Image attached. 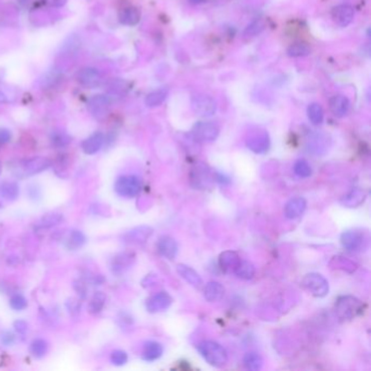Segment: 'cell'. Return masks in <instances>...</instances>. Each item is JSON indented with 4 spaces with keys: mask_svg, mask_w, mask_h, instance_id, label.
Here are the masks:
<instances>
[{
    "mask_svg": "<svg viewBox=\"0 0 371 371\" xmlns=\"http://www.w3.org/2000/svg\"><path fill=\"white\" fill-rule=\"evenodd\" d=\"M141 20V14L137 9L135 8H124L119 12V21L124 25L134 26Z\"/></svg>",
    "mask_w": 371,
    "mask_h": 371,
    "instance_id": "83f0119b",
    "label": "cell"
},
{
    "mask_svg": "<svg viewBox=\"0 0 371 371\" xmlns=\"http://www.w3.org/2000/svg\"><path fill=\"white\" fill-rule=\"evenodd\" d=\"M332 19L338 25L346 27L354 19V10L346 4H341L332 10Z\"/></svg>",
    "mask_w": 371,
    "mask_h": 371,
    "instance_id": "2e32d148",
    "label": "cell"
},
{
    "mask_svg": "<svg viewBox=\"0 0 371 371\" xmlns=\"http://www.w3.org/2000/svg\"><path fill=\"white\" fill-rule=\"evenodd\" d=\"M115 190L117 194L132 198L141 193L142 190V181L136 176H123L118 178L115 183Z\"/></svg>",
    "mask_w": 371,
    "mask_h": 371,
    "instance_id": "5b68a950",
    "label": "cell"
},
{
    "mask_svg": "<svg viewBox=\"0 0 371 371\" xmlns=\"http://www.w3.org/2000/svg\"><path fill=\"white\" fill-rule=\"evenodd\" d=\"M158 253L167 258L168 260H173L178 254V243L173 237L169 235H164L159 238L157 243Z\"/></svg>",
    "mask_w": 371,
    "mask_h": 371,
    "instance_id": "5bb4252c",
    "label": "cell"
},
{
    "mask_svg": "<svg viewBox=\"0 0 371 371\" xmlns=\"http://www.w3.org/2000/svg\"><path fill=\"white\" fill-rule=\"evenodd\" d=\"M110 361L115 366H123L128 362V354L124 351H113L110 355Z\"/></svg>",
    "mask_w": 371,
    "mask_h": 371,
    "instance_id": "b9f144b4",
    "label": "cell"
},
{
    "mask_svg": "<svg viewBox=\"0 0 371 371\" xmlns=\"http://www.w3.org/2000/svg\"><path fill=\"white\" fill-rule=\"evenodd\" d=\"M199 354L211 366L221 368L227 363V353L220 344L212 341H205L197 346Z\"/></svg>",
    "mask_w": 371,
    "mask_h": 371,
    "instance_id": "6da1fadb",
    "label": "cell"
},
{
    "mask_svg": "<svg viewBox=\"0 0 371 371\" xmlns=\"http://www.w3.org/2000/svg\"><path fill=\"white\" fill-rule=\"evenodd\" d=\"M191 110L196 116L211 117L217 111V101L206 94H196L190 100Z\"/></svg>",
    "mask_w": 371,
    "mask_h": 371,
    "instance_id": "8992f818",
    "label": "cell"
},
{
    "mask_svg": "<svg viewBox=\"0 0 371 371\" xmlns=\"http://www.w3.org/2000/svg\"><path fill=\"white\" fill-rule=\"evenodd\" d=\"M105 136L101 132H95L94 134L88 136L85 141L82 143V149L86 155H94L98 153L104 145Z\"/></svg>",
    "mask_w": 371,
    "mask_h": 371,
    "instance_id": "ffe728a7",
    "label": "cell"
},
{
    "mask_svg": "<svg viewBox=\"0 0 371 371\" xmlns=\"http://www.w3.org/2000/svg\"><path fill=\"white\" fill-rule=\"evenodd\" d=\"M307 202L303 197H295L286 202L284 207V214L289 219H296L302 215L306 209Z\"/></svg>",
    "mask_w": 371,
    "mask_h": 371,
    "instance_id": "d6986e66",
    "label": "cell"
},
{
    "mask_svg": "<svg viewBox=\"0 0 371 371\" xmlns=\"http://www.w3.org/2000/svg\"><path fill=\"white\" fill-rule=\"evenodd\" d=\"M366 193L361 188H354L349 191L341 200L342 205L347 208H356L363 205L364 201L366 200Z\"/></svg>",
    "mask_w": 371,
    "mask_h": 371,
    "instance_id": "603a6c76",
    "label": "cell"
},
{
    "mask_svg": "<svg viewBox=\"0 0 371 371\" xmlns=\"http://www.w3.org/2000/svg\"><path fill=\"white\" fill-rule=\"evenodd\" d=\"M341 244L350 251H362L368 248L369 236L366 232L350 230L341 235Z\"/></svg>",
    "mask_w": 371,
    "mask_h": 371,
    "instance_id": "277c9868",
    "label": "cell"
},
{
    "mask_svg": "<svg viewBox=\"0 0 371 371\" xmlns=\"http://www.w3.org/2000/svg\"><path fill=\"white\" fill-rule=\"evenodd\" d=\"M239 261L241 258L233 250H225L219 256V266L225 272H234Z\"/></svg>",
    "mask_w": 371,
    "mask_h": 371,
    "instance_id": "44dd1931",
    "label": "cell"
},
{
    "mask_svg": "<svg viewBox=\"0 0 371 371\" xmlns=\"http://www.w3.org/2000/svg\"><path fill=\"white\" fill-rule=\"evenodd\" d=\"M13 327L15 329V331L19 333V334H25L27 332V329H28V326L27 323L25 321L23 320H17L13 323Z\"/></svg>",
    "mask_w": 371,
    "mask_h": 371,
    "instance_id": "ee69618b",
    "label": "cell"
},
{
    "mask_svg": "<svg viewBox=\"0 0 371 371\" xmlns=\"http://www.w3.org/2000/svg\"><path fill=\"white\" fill-rule=\"evenodd\" d=\"M172 304V297L167 292H159L146 301V309L155 314L169 308Z\"/></svg>",
    "mask_w": 371,
    "mask_h": 371,
    "instance_id": "7c38bea8",
    "label": "cell"
},
{
    "mask_svg": "<svg viewBox=\"0 0 371 371\" xmlns=\"http://www.w3.org/2000/svg\"><path fill=\"white\" fill-rule=\"evenodd\" d=\"M106 304V295L103 292H96L88 304V311L92 315H98L104 309Z\"/></svg>",
    "mask_w": 371,
    "mask_h": 371,
    "instance_id": "d6a6232c",
    "label": "cell"
},
{
    "mask_svg": "<svg viewBox=\"0 0 371 371\" xmlns=\"http://www.w3.org/2000/svg\"><path fill=\"white\" fill-rule=\"evenodd\" d=\"M135 254L132 251H123L116 255L110 261V269L113 274L121 275L132 268L135 262Z\"/></svg>",
    "mask_w": 371,
    "mask_h": 371,
    "instance_id": "30bf717a",
    "label": "cell"
},
{
    "mask_svg": "<svg viewBox=\"0 0 371 371\" xmlns=\"http://www.w3.org/2000/svg\"><path fill=\"white\" fill-rule=\"evenodd\" d=\"M71 142L70 136L62 131H56L51 134V144L57 148L67 147Z\"/></svg>",
    "mask_w": 371,
    "mask_h": 371,
    "instance_id": "f35d334b",
    "label": "cell"
},
{
    "mask_svg": "<svg viewBox=\"0 0 371 371\" xmlns=\"http://www.w3.org/2000/svg\"><path fill=\"white\" fill-rule=\"evenodd\" d=\"M243 364L246 369L257 371L262 368L263 359L259 354H257V353H247V354L244 356Z\"/></svg>",
    "mask_w": 371,
    "mask_h": 371,
    "instance_id": "836d02e7",
    "label": "cell"
},
{
    "mask_svg": "<svg viewBox=\"0 0 371 371\" xmlns=\"http://www.w3.org/2000/svg\"><path fill=\"white\" fill-rule=\"evenodd\" d=\"M177 271L191 286L196 287V289H200L202 286V280L200 278V275L197 273L193 268H190L186 265H183V263H180V265L177 266Z\"/></svg>",
    "mask_w": 371,
    "mask_h": 371,
    "instance_id": "7402d4cb",
    "label": "cell"
},
{
    "mask_svg": "<svg viewBox=\"0 0 371 371\" xmlns=\"http://www.w3.org/2000/svg\"><path fill=\"white\" fill-rule=\"evenodd\" d=\"M10 306L16 311L24 310L27 307V299L21 294H14L10 298Z\"/></svg>",
    "mask_w": 371,
    "mask_h": 371,
    "instance_id": "60d3db41",
    "label": "cell"
},
{
    "mask_svg": "<svg viewBox=\"0 0 371 371\" xmlns=\"http://www.w3.org/2000/svg\"><path fill=\"white\" fill-rule=\"evenodd\" d=\"M29 352L35 358H43L48 352V343L43 339H36L29 346Z\"/></svg>",
    "mask_w": 371,
    "mask_h": 371,
    "instance_id": "d590c367",
    "label": "cell"
},
{
    "mask_svg": "<svg viewBox=\"0 0 371 371\" xmlns=\"http://www.w3.org/2000/svg\"><path fill=\"white\" fill-rule=\"evenodd\" d=\"M20 97V92L16 87L9 85V84H0V103L12 104Z\"/></svg>",
    "mask_w": 371,
    "mask_h": 371,
    "instance_id": "4316f807",
    "label": "cell"
},
{
    "mask_svg": "<svg viewBox=\"0 0 371 371\" xmlns=\"http://www.w3.org/2000/svg\"><path fill=\"white\" fill-rule=\"evenodd\" d=\"M220 129L213 122H199L197 123L191 131V135L196 142L209 143L217 140Z\"/></svg>",
    "mask_w": 371,
    "mask_h": 371,
    "instance_id": "ba28073f",
    "label": "cell"
},
{
    "mask_svg": "<svg viewBox=\"0 0 371 371\" xmlns=\"http://www.w3.org/2000/svg\"><path fill=\"white\" fill-rule=\"evenodd\" d=\"M154 230L151 226L141 225L128 231L123 235V241L131 245H140L147 242V239L152 236Z\"/></svg>",
    "mask_w": 371,
    "mask_h": 371,
    "instance_id": "8fae6325",
    "label": "cell"
},
{
    "mask_svg": "<svg viewBox=\"0 0 371 371\" xmlns=\"http://www.w3.org/2000/svg\"><path fill=\"white\" fill-rule=\"evenodd\" d=\"M294 172L299 178H309L313 170L306 160H297L294 165Z\"/></svg>",
    "mask_w": 371,
    "mask_h": 371,
    "instance_id": "ab89813d",
    "label": "cell"
},
{
    "mask_svg": "<svg viewBox=\"0 0 371 371\" xmlns=\"http://www.w3.org/2000/svg\"><path fill=\"white\" fill-rule=\"evenodd\" d=\"M14 340H15L14 335L12 334L11 332H5V333H3V334L1 335V342H2L4 345H7V346H9V345H11V344H13Z\"/></svg>",
    "mask_w": 371,
    "mask_h": 371,
    "instance_id": "bcb514c9",
    "label": "cell"
},
{
    "mask_svg": "<svg viewBox=\"0 0 371 371\" xmlns=\"http://www.w3.org/2000/svg\"><path fill=\"white\" fill-rule=\"evenodd\" d=\"M1 170H2V166H1V163H0V175H1Z\"/></svg>",
    "mask_w": 371,
    "mask_h": 371,
    "instance_id": "c3c4849f",
    "label": "cell"
},
{
    "mask_svg": "<svg viewBox=\"0 0 371 371\" xmlns=\"http://www.w3.org/2000/svg\"><path fill=\"white\" fill-rule=\"evenodd\" d=\"M86 242V236L84 233L77 230H72L69 233V236L65 239V246L71 250H76L81 248Z\"/></svg>",
    "mask_w": 371,
    "mask_h": 371,
    "instance_id": "f1b7e54d",
    "label": "cell"
},
{
    "mask_svg": "<svg viewBox=\"0 0 371 371\" xmlns=\"http://www.w3.org/2000/svg\"><path fill=\"white\" fill-rule=\"evenodd\" d=\"M190 179L191 183L198 188H206L210 185L211 182L210 173L207 170V168L202 165L196 166L191 169Z\"/></svg>",
    "mask_w": 371,
    "mask_h": 371,
    "instance_id": "e0dca14e",
    "label": "cell"
},
{
    "mask_svg": "<svg viewBox=\"0 0 371 371\" xmlns=\"http://www.w3.org/2000/svg\"><path fill=\"white\" fill-rule=\"evenodd\" d=\"M255 267L251 262L246 260H241L235 268L234 273L239 279L243 280H251L255 275Z\"/></svg>",
    "mask_w": 371,
    "mask_h": 371,
    "instance_id": "f546056e",
    "label": "cell"
},
{
    "mask_svg": "<svg viewBox=\"0 0 371 371\" xmlns=\"http://www.w3.org/2000/svg\"><path fill=\"white\" fill-rule=\"evenodd\" d=\"M63 220L64 218L61 213H48L41 218L39 224L37 225V229H52L56 225L62 223Z\"/></svg>",
    "mask_w": 371,
    "mask_h": 371,
    "instance_id": "1f68e13d",
    "label": "cell"
},
{
    "mask_svg": "<svg viewBox=\"0 0 371 371\" xmlns=\"http://www.w3.org/2000/svg\"><path fill=\"white\" fill-rule=\"evenodd\" d=\"M224 292L225 290L222 284L212 281V282L207 283L203 287V297L206 298V301L214 303L223 297Z\"/></svg>",
    "mask_w": 371,
    "mask_h": 371,
    "instance_id": "cb8c5ba5",
    "label": "cell"
},
{
    "mask_svg": "<svg viewBox=\"0 0 371 371\" xmlns=\"http://www.w3.org/2000/svg\"><path fill=\"white\" fill-rule=\"evenodd\" d=\"M311 52L310 47L305 43H295L292 44L287 48V55L290 57H306Z\"/></svg>",
    "mask_w": 371,
    "mask_h": 371,
    "instance_id": "8d00e7d4",
    "label": "cell"
},
{
    "mask_svg": "<svg viewBox=\"0 0 371 371\" xmlns=\"http://www.w3.org/2000/svg\"><path fill=\"white\" fill-rule=\"evenodd\" d=\"M330 109L333 115L338 118H343L347 116L351 109V103L345 96L335 95L329 100Z\"/></svg>",
    "mask_w": 371,
    "mask_h": 371,
    "instance_id": "ac0fdd59",
    "label": "cell"
},
{
    "mask_svg": "<svg viewBox=\"0 0 371 371\" xmlns=\"http://www.w3.org/2000/svg\"><path fill=\"white\" fill-rule=\"evenodd\" d=\"M263 29V23L261 21H255L246 27L244 32V35L246 36H255L259 34Z\"/></svg>",
    "mask_w": 371,
    "mask_h": 371,
    "instance_id": "7bdbcfd3",
    "label": "cell"
},
{
    "mask_svg": "<svg viewBox=\"0 0 371 371\" xmlns=\"http://www.w3.org/2000/svg\"><path fill=\"white\" fill-rule=\"evenodd\" d=\"M76 79L83 87L85 88H97L101 85L103 82V76H101L100 71L93 67L82 68L77 72Z\"/></svg>",
    "mask_w": 371,
    "mask_h": 371,
    "instance_id": "9c48e42d",
    "label": "cell"
},
{
    "mask_svg": "<svg viewBox=\"0 0 371 371\" xmlns=\"http://www.w3.org/2000/svg\"><path fill=\"white\" fill-rule=\"evenodd\" d=\"M205 1V0H190L191 3H201Z\"/></svg>",
    "mask_w": 371,
    "mask_h": 371,
    "instance_id": "7dc6e473",
    "label": "cell"
},
{
    "mask_svg": "<svg viewBox=\"0 0 371 371\" xmlns=\"http://www.w3.org/2000/svg\"><path fill=\"white\" fill-rule=\"evenodd\" d=\"M87 108L93 117L100 120L107 115L108 108H109V98L104 95H95L88 100Z\"/></svg>",
    "mask_w": 371,
    "mask_h": 371,
    "instance_id": "4fadbf2b",
    "label": "cell"
},
{
    "mask_svg": "<svg viewBox=\"0 0 371 371\" xmlns=\"http://www.w3.org/2000/svg\"><path fill=\"white\" fill-rule=\"evenodd\" d=\"M247 146L250 151L256 154H265L270 146L268 134L266 132H257V133L250 135L247 140Z\"/></svg>",
    "mask_w": 371,
    "mask_h": 371,
    "instance_id": "9a60e30c",
    "label": "cell"
},
{
    "mask_svg": "<svg viewBox=\"0 0 371 371\" xmlns=\"http://www.w3.org/2000/svg\"><path fill=\"white\" fill-rule=\"evenodd\" d=\"M51 166V161L41 156L27 158L19 161L16 167L13 168V173L17 178H26L47 170Z\"/></svg>",
    "mask_w": 371,
    "mask_h": 371,
    "instance_id": "7a4b0ae2",
    "label": "cell"
},
{
    "mask_svg": "<svg viewBox=\"0 0 371 371\" xmlns=\"http://www.w3.org/2000/svg\"><path fill=\"white\" fill-rule=\"evenodd\" d=\"M305 290L315 297H325L329 293L328 281L319 273H308L302 280Z\"/></svg>",
    "mask_w": 371,
    "mask_h": 371,
    "instance_id": "52a82bcc",
    "label": "cell"
},
{
    "mask_svg": "<svg viewBox=\"0 0 371 371\" xmlns=\"http://www.w3.org/2000/svg\"><path fill=\"white\" fill-rule=\"evenodd\" d=\"M11 140V132L7 129H0V144H7Z\"/></svg>",
    "mask_w": 371,
    "mask_h": 371,
    "instance_id": "f6af8a7d",
    "label": "cell"
},
{
    "mask_svg": "<svg viewBox=\"0 0 371 371\" xmlns=\"http://www.w3.org/2000/svg\"><path fill=\"white\" fill-rule=\"evenodd\" d=\"M363 311V303L354 296H341L335 303V313L342 320H352Z\"/></svg>",
    "mask_w": 371,
    "mask_h": 371,
    "instance_id": "3957f363",
    "label": "cell"
},
{
    "mask_svg": "<svg viewBox=\"0 0 371 371\" xmlns=\"http://www.w3.org/2000/svg\"><path fill=\"white\" fill-rule=\"evenodd\" d=\"M168 94H169V92H168L167 88L156 89V91L149 93L147 95V97L145 99V104L148 107H158L167 99Z\"/></svg>",
    "mask_w": 371,
    "mask_h": 371,
    "instance_id": "4dcf8cb0",
    "label": "cell"
},
{
    "mask_svg": "<svg viewBox=\"0 0 371 371\" xmlns=\"http://www.w3.org/2000/svg\"><path fill=\"white\" fill-rule=\"evenodd\" d=\"M20 194V188L17 183L13 181H3L0 183V196L5 200L13 201Z\"/></svg>",
    "mask_w": 371,
    "mask_h": 371,
    "instance_id": "484cf974",
    "label": "cell"
},
{
    "mask_svg": "<svg viewBox=\"0 0 371 371\" xmlns=\"http://www.w3.org/2000/svg\"><path fill=\"white\" fill-rule=\"evenodd\" d=\"M307 115L310 122L315 125H319L323 122L325 118V112H323L322 107L319 104H311L307 109Z\"/></svg>",
    "mask_w": 371,
    "mask_h": 371,
    "instance_id": "e575fe53",
    "label": "cell"
},
{
    "mask_svg": "<svg viewBox=\"0 0 371 371\" xmlns=\"http://www.w3.org/2000/svg\"><path fill=\"white\" fill-rule=\"evenodd\" d=\"M331 266H334V268L342 269V270L353 272L356 270L357 265L350 259L344 258V257H334L331 261Z\"/></svg>",
    "mask_w": 371,
    "mask_h": 371,
    "instance_id": "74e56055",
    "label": "cell"
},
{
    "mask_svg": "<svg viewBox=\"0 0 371 371\" xmlns=\"http://www.w3.org/2000/svg\"><path fill=\"white\" fill-rule=\"evenodd\" d=\"M164 353V347L156 341H148L143 349V359L146 362L157 361Z\"/></svg>",
    "mask_w": 371,
    "mask_h": 371,
    "instance_id": "d4e9b609",
    "label": "cell"
}]
</instances>
